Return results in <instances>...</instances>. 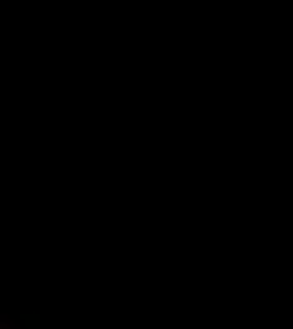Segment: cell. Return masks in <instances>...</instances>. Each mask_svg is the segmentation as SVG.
I'll use <instances>...</instances> for the list:
<instances>
[{"instance_id":"cell-1","label":"cell","mask_w":293,"mask_h":329,"mask_svg":"<svg viewBox=\"0 0 293 329\" xmlns=\"http://www.w3.org/2000/svg\"><path fill=\"white\" fill-rule=\"evenodd\" d=\"M20 324H23L25 329H41V317L33 314V312H23V314H20Z\"/></svg>"},{"instance_id":"cell-2","label":"cell","mask_w":293,"mask_h":329,"mask_svg":"<svg viewBox=\"0 0 293 329\" xmlns=\"http://www.w3.org/2000/svg\"><path fill=\"white\" fill-rule=\"evenodd\" d=\"M0 329H15V327L8 322V317H3V314H0Z\"/></svg>"},{"instance_id":"cell-3","label":"cell","mask_w":293,"mask_h":329,"mask_svg":"<svg viewBox=\"0 0 293 329\" xmlns=\"http://www.w3.org/2000/svg\"><path fill=\"white\" fill-rule=\"evenodd\" d=\"M0 291H3V279H0Z\"/></svg>"}]
</instances>
